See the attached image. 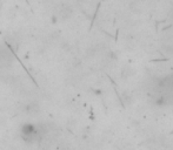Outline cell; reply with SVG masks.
<instances>
[{"mask_svg":"<svg viewBox=\"0 0 173 150\" xmlns=\"http://www.w3.org/2000/svg\"><path fill=\"white\" fill-rule=\"evenodd\" d=\"M22 135L24 136H28V137H31L32 135H34L36 134V129H34V127L31 124H26L22 127Z\"/></svg>","mask_w":173,"mask_h":150,"instance_id":"1","label":"cell"},{"mask_svg":"<svg viewBox=\"0 0 173 150\" xmlns=\"http://www.w3.org/2000/svg\"><path fill=\"white\" fill-rule=\"evenodd\" d=\"M165 103H166V100H165L164 96H161V97H159V99L156 100V105H158V107H161V105H164Z\"/></svg>","mask_w":173,"mask_h":150,"instance_id":"2","label":"cell"}]
</instances>
